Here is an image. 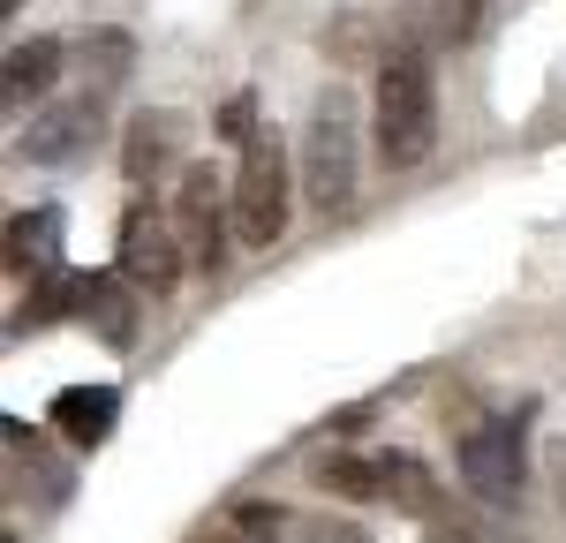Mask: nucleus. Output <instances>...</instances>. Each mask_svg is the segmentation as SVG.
I'll return each instance as SVG.
<instances>
[{
  "instance_id": "1",
  "label": "nucleus",
  "mask_w": 566,
  "mask_h": 543,
  "mask_svg": "<svg viewBox=\"0 0 566 543\" xmlns=\"http://www.w3.org/2000/svg\"><path fill=\"white\" fill-rule=\"evenodd\" d=\"M370 143H378V167L386 174H408L423 167L438 143V91L423 53H392L378 68V91H370Z\"/></svg>"
},
{
  "instance_id": "2",
  "label": "nucleus",
  "mask_w": 566,
  "mask_h": 543,
  "mask_svg": "<svg viewBox=\"0 0 566 543\" xmlns=\"http://www.w3.org/2000/svg\"><path fill=\"white\" fill-rule=\"evenodd\" d=\"M303 196L310 212H325V220H340L355 204V98L348 91H325L317 106H310V129H303Z\"/></svg>"
},
{
  "instance_id": "3",
  "label": "nucleus",
  "mask_w": 566,
  "mask_h": 543,
  "mask_svg": "<svg viewBox=\"0 0 566 543\" xmlns=\"http://www.w3.org/2000/svg\"><path fill=\"white\" fill-rule=\"evenodd\" d=\"M234 234L250 249H272L287 234V143L272 129H258L242 143V167H234Z\"/></svg>"
},
{
  "instance_id": "4",
  "label": "nucleus",
  "mask_w": 566,
  "mask_h": 543,
  "mask_svg": "<svg viewBox=\"0 0 566 543\" xmlns=\"http://www.w3.org/2000/svg\"><path fill=\"white\" fill-rule=\"evenodd\" d=\"M114 272L144 287V295H175L181 272H189V249H181L175 220H159L144 196H136L129 212H122V242H114Z\"/></svg>"
},
{
  "instance_id": "5",
  "label": "nucleus",
  "mask_w": 566,
  "mask_h": 543,
  "mask_svg": "<svg viewBox=\"0 0 566 543\" xmlns=\"http://www.w3.org/2000/svg\"><path fill=\"white\" fill-rule=\"evenodd\" d=\"M98 129H106V91L39 98V114H31V129L15 136V151L31 167H69V159H84L91 143H98Z\"/></svg>"
},
{
  "instance_id": "6",
  "label": "nucleus",
  "mask_w": 566,
  "mask_h": 543,
  "mask_svg": "<svg viewBox=\"0 0 566 543\" xmlns=\"http://www.w3.org/2000/svg\"><path fill=\"white\" fill-rule=\"evenodd\" d=\"M175 234L189 249V272H219V249H227V226H234V196H219L212 167H181V189H175Z\"/></svg>"
},
{
  "instance_id": "7",
  "label": "nucleus",
  "mask_w": 566,
  "mask_h": 543,
  "mask_svg": "<svg viewBox=\"0 0 566 543\" xmlns=\"http://www.w3.org/2000/svg\"><path fill=\"white\" fill-rule=\"evenodd\" d=\"M461 483H469L483 505H522V483H528L522 430H514V423H476V430L461 438Z\"/></svg>"
},
{
  "instance_id": "8",
  "label": "nucleus",
  "mask_w": 566,
  "mask_h": 543,
  "mask_svg": "<svg viewBox=\"0 0 566 543\" xmlns=\"http://www.w3.org/2000/svg\"><path fill=\"white\" fill-rule=\"evenodd\" d=\"M136 295L144 287H129L122 272H76V317H84L114 355L136 348Z\"/></svg>"
},
{
  "instance_id": "9",
  "label": "nucleus",
  "mask_w": 566,
  "mask_h": 543,
  "mask_svg": "<svg viewBox=\"0 0 566 543\" xmlns=\"http://www.w3.org/2000/svg\"><path fill=\"white\" fill-rule=\"evenodd\" d=\"M175 143H181V114H136L129 129H122V174L144 189V181H159L167 167H175Z\"/></svg>"
},
{
  "instance_id": "10",
  "label": "nucleus",
  "mask_w": 566,
  "mask_h": 543,
  "mask_svg": "<svg viewBox=\"0 0 566 543\" xmlns=\"http://www.w3.org/2000/svg\"><path fill=\"white\" fill-rule=\"evenodd\" d=\"M114 415H122V393H114V385H69V393L53 401V430H61L76 453H91L106 430H114Z\"/></svg>"
},
{
  "instance_id": "11",
  "label": "nucleus",
  "mask_w": 566,
  "mask_h": 543,
  "mask_svg": "<svg viewBox=\"0 0 566 543\" xmlns=\"http://www.w3.org/2000/svg\"><path fill=\"white\" fill-rule=\"evenodd\" d=\"M61 68H69V53H61L53 39L15 45V53H8V68H0V98H8V114H15V106H31V98H53Z\"/></svg>"
},
{
  "instance_id": "12",
  "label": "nucleus",
  "mask_w": 566,
  "mask_h": 543,
  "mask_svg": "<svg viewBox=\"0 0 566 543\" xmlns=\"http://www.w3.org/2000/svg\"><path fill=\"white\" fill-rule=\"evenodd\" d=\"M69 61H76V91H106V98H114L136 68V39L129 31H91Z\"/></svg>"
},
{
  "instance_id": "13",
  "label": "nucleus",
  "mask_w": 566,
  "mask_h": 543,
  "mask_svg": "<svg viewBox=\"0 0 566 543\" xmlns=\"http://www.w3.org/2000/svg\"><path fill=\"white\" fill-rule=\"evenodd\" d=\"M378 476H386V498L400 513H416V521H446V491H438V476L416 460V453H378Z\"/></svg>"
},
{
  "instance_id": "14",
  "label": "nucleus",
  "mask_w": 566,
  "mask_h": 543,
  "mask_svg": "<svg viewBox=\"0 0 566 543\" xmlns=\"http://www.w3.org/2000/svg\"><path fill=\"white\" fill-rule=\"evenodd\" d=\"M310 476H317V491L333 498H386V476H378V460H363V453H317L310 460Z\"/></svg>"
},
{
  "instance_id": "15",
  "label": "nucleus",
  "mask_w": 566,
  "mask_h": 543,
  "mask_svg": "<svg viewBox=\"0 0 566 543\" xmlns=\"http://www.w3.org/2000/svg\"><path fill=\"white\" fill-rule=\"evenodd\" d=\"M234 529H242L250 543H272L280 529H287V505H264V498H242V505H234Z\"/></svg>"
},
{
  "instance_id": "16",
  "label": "nucleus",
  "mask_w": 566,
  "mask_h": 543,
  "mask_svg": "<svg viewBox=\"0 0 566 543\" xmlns=\"http://www.w3.org/2000/svg\"><path fill=\"white\" fill-rule=\"evenodd\" d=\"M219 136H234V143L258 136V98H250V91H234V98L219 106Z\"/></svg>"
},
{
  "instance_id": "17",
  "label": "nucleus",
  "mask_w": 566,
  "mask_h": 543,
  "mask_svg": "<svg viewBox=\"0 0 566 543\" xmlns=\"http://www.w3.org/2000/svg\"><path fill=\"white\" fill-rule=\"evenodd\" d=\"M303 543H370V536H363L355 521H317V529H310Z\"/></svg>"
},
{
  "instance_id": "18",
  "label": "nucleus",
  "mask_w": 566,
  "mask_h": 543,
  "mask_svg": "<svg viewBox=\"0 0 566 543\" xmlns=\"http://www.w3.org/2000/svg\"><path fill=\"white\" fill-rule=\"evenodd\" d=\"M446 15H453V39H469L476 15H483V0H446Z\"/></svg>"
},
{
  "instance_id": "19",
  "label": "nucleus",
  "mask_w": 566,
  "mask_h": 543,
  "mask_svg": "<svg viewBox=\"0 0 566 543\" xmlns=\"http://www.w3.org/2000/svg\"><path fill=\"white\" fill-rule=\"evenodd\" d=\"M0 8H8V15H23V0H0Z\"/></svg>"
}]
</instances>
